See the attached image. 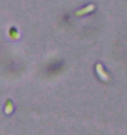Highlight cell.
I'll use <instances>...</instances> for the list:
<instances>
[{
	"instance_id": "6da1fadb",
	"label": "cell",
	"mask_w": 127,
	"mask_h": 135,
	"mask_svg": "<svg viewBox=\"0 0 127 135\" xmlns=\"http://www.w3.org/2000/svg\"><path fill=\"white\" fill-rule=\"evenodd\" d=\"M94 8H95V6H94L93 4H90V5H88L87 7H85V8H83V9H81L79 11H78V12H76L75 15H76V16H81V15L86 14V13H89V12H92V11L94 10Z\"/></svg>"
}]
</instances>
